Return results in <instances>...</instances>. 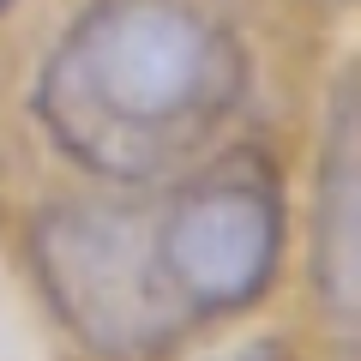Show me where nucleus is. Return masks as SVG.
I'll return each instance as SVG.
<instances>
[{"instance_id":"f03ea898","label":"nucleus","mask_w":361,"mask_h":361,"mask_svg":"<svg viewBox=\"0 0 361 361\" xmlns=\"http://www.w3.org/2000/svg\"><path fill=\"white\" fill-rule=\"evenodd\" d=\"M42 325L78 361H187L193 319L175 307L151 253V199L61 180L13 229Z\"/></svg>"},{"instance_id":"0eeeda50","label":"nucleus","mask_w":361,"mask_h":361,"mask_svg":"<svg viewBox=\"0 0 361 361\" xmlns=\"http://www.w3.org/2000/svg\"><path fill=\"white\" fill-rule=\"evenodd\" d=\"M301 6H319V13H349L355 0H301Z\"/></svg>"},{"instance_id":"7ed1b4c3","label":"nucleus","mask_w":361,"mask_h":361,"mask_svg":"<svg viewBox=\"0 0 361 361\" xmlns=\"http://www.w3.org/2000/svg\"><path fill=\"white\" fill-rule=\"evenodd\" d=\"M151 199V253L199 337L259 319L295 265V187L265 133L211 151Z\"/></svg>"},{"instance_id":"20e7f679","label":"nucleus","mask_w":361,"mask_h":361,"mask_svg":"<svg viewBox=\"0 0 361 361\" xmlns=\"http://www.w3.org/2000/svg\"><path fill=\"white\" fill-rule=\"evenodd\" d=\"M355 61H337L319 85L313 115V157L301 175L295 205V277L301 307L325 361L361 355V103H355Z\"/></svg>"},{"instance_id":"423d86ee","label":"nucleus","mask_w":361,"mask_h":361,"mask_svg":"<svg viewBox=\"0 0 361 361\" xmlns=\"http://www.w3.org/2000/svg\"><path fill=\"white\" fill-rule=\"evenodd\" d=\"M25 6H30V0H0V30L13 25V18H18V13H25Z\"/></svg>"},{"instance_id":"39448f33","label":"nucleus","mask_w":361,"mask_h":361,"mask_svg":"<svg viewBox=\"0 0 361 361\" xmlns=\"http://www.w3.org/2000/svg\"><path fill=\"white\" fill-rule=\"evenodd\" d=\"M199 361H325L301 325H235L223 343H211Z\"/></svg>"},{"instance_id":"f257e3e1","label":"nucleus","mask_w":361,"mask_h":361,"mask_svg":"<svg viewBox=\"0 0 361 361\" xmlns=\"http://www.w3.org/2000/svg\"><path fill=\"white\" fill-rule=\"evenodd\" d=\"M271 49L247 0H73L25 73V127L66 180L157 193L259 133Z\"/></svg>"}]
</instances>
